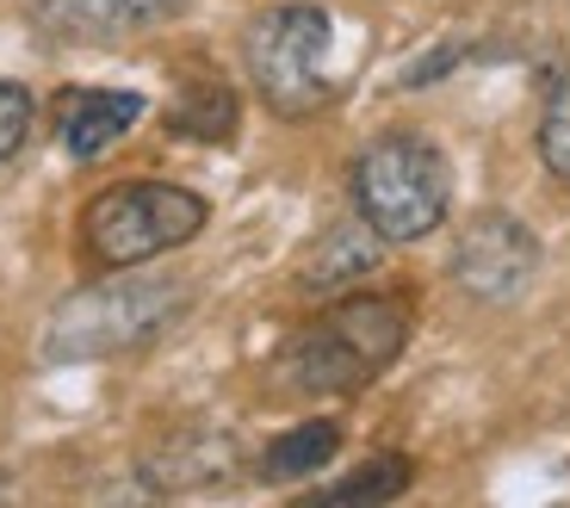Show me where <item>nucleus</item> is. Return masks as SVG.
<instances>
[{"label": "nucleus", "instance_id": "9b49d317", "mask_svg": "<svg viewBox=\"0 0 570 508\" xmlns=\"http://www.w3.org/2000/svg\"><path fill=\"white\" fill-rule=\"evenodd\" d=\"M335 452H342V428L335 422H298V428H285V434L261 452V478L267 483L316 478L323 466H335Z\"/></svg>", "mask_w": 570, "mask_h": 508}, {"label": "nucleus", "instance_id": "9d476101", "mask_svg": "<svg viewBox=\"0 0 570 508\" xmlns=\"http://www.w3.org/2000/svg\"><path fill=\"white\" fill-rule=\"evenodd\" d=\"M229 459H236V447L224 434H174L168 447L142 459V478L156 490H205L229 471Z\"/></svg>", "mask_w": 570, "mask_h": 508}, {"label": "nucleus", "instance_id": "1a4fd4ad", "mask_svg": "<svg viewBox=\"0 0 570 508\" xmlns=\"http://www.w3.org/2000/svg\"><path fill=\"white\" fill-rule=\"evenodd\" d=\"M137 118H142L137 94H112V87L75 94V99H62V149H69L75 162H100Z\"/></svg>", "mask_w": 570, "mask_h": 508}, {"label": "nucleus", "instance_id": "6e6552de", "mask_svg": "<svg viewBox=\"0 0 570 508\" xmlns=\"http://www.w3.org/2000/svg\"><path fill=\"white\" fill-rule=\"evenodd\" d=\"M379 254H385V236L366 217H347V224L323 229L311 242V254H304V267H298V285L304 292H347V285H360L379 267Z\"/></svg>", "mask_w": 570, "mask_h": 508}, {"label": "nucleus", "instance_id": "2eb2a0df", "mask_svg": "<svg viewBox=\"0 0 570 508\" xmlns=\"http://www.w3.org/2000/svg\"><path fill=\"white\" fill-rule=\"evenodd\" d=\"M31 137V94L19 81H0V168L26 149Z\"/></svg>", "mask_w": 570, "mask_h": 508}, {"label": "nucleus", "instance_id": "423d86ee", "mask_svg": "<svg viewBox=\"0 0 570 508\" xmlns=\"http://www.w3.org/2000/svg\"><path fill=\"white\" fill-rule=\"evenodd\" d=\"M540 273V242L521 217L509 212H484L471 217L453 242V280L465 285L471 297L484 304H502V297L528 292V280Z\"/></svg>", "mask_w": 570, "mask_h": 508}, {"label": "nucleus", "instance_id": "20e7f679", "mask_svg": "<svg viewBox=\"0 0 570 508\" xmlns=\"http://www.w3.org/2000/svg\"><path fill=\"white\" fill-rule=\"evenodd\" d=\"M453 205V168L428 137L391 130L366 143L354 162V212L385 242H422L446 224Z\"/></svg>", "mask_w": 570, "mask_h": 508}, {"label": "nucleus", "instance_id": "7ed1b4c3", "mask_svg": "<svg viewBox=\"0 0 570 508\" xmlns=\"http://www.w3.org/2000/svg\"><path fill=\"white\" fill-rule=\"evenodd\" d=\"M248 81L279 118H316L328 99L342 94L335 75V19L323 7H267L255 26L243 31Z\"/></svg>", "mask_w": 570, "mask_h": 508}, {"label": "nucleus", "instance_id": "ddd939ff", "mask_svg": "<svg viewBox=\"0 0 570 508\" xmlns=\"http://www.w3.org/2000/svg\"><path fill=\"white\" fill-rule=\"evenodd\" d=\"M415 466L403 459V452H385V459H372V466H360L354 478L328 483V490H316V502L328 508H354V502H397L403 490H410Z\"/></svg>", "mask_w": 570, "mask_h": 508}, {"label": "nucleus", "instance_id": "f257e3e1", "mask_svg": "<svg viewBox=\"0 0 570 508\" xmlns=\"http://www.w3.org/2000/svg\"><path fill=\"white\" fill-rule=\"evenodd\" d=\"M193 304V285L168 273H130L112 267V280L81 285L50 311L43 323V360L50 367H87V360H118V353L149 348L168 335Z\"/></svg>", "mask_w": 570, "mask_h": 508}, {"label": "nucleus", "instance_id": "0eeeda50", "mask_svg": "<svg viewBox=\"0 0 570 508\" xmlns=\"http://www.w3.org/2000/svg\"><path fill=\"white\" fill-rule=\"evenodd\" d=\"M180 0H43L38 26L62 43H112L125 31H142L168 19Z\"/></svg>", "mask_w": 570, "mask_h": 508}, {"label": "nucleus", "instance_id": "f8f14e48", "mask_svg": "<svg viewBox=\"0 0 570 508\" xmlns=\"http://www.w3.org/2000/svg\"><path fill=\"white\" fill-rule=\"evenodd\" d=\"M174 137H199V143H229L236 137V94L224 81H186V94L168 113Z\"/></svg>", "mask_w": 570, "mask_h": 508}, {"label": "nucleus", "instance_id": "4468645a", "mask_svg": "<svg viewBox=\"0 0 570 508\" xmlns=\"http://www.w3.org/2000/svg\"><path fill=\"white\" fill-rule=\"evenodd\" d=\"M540 162L570 180V62L558 69L552 94H546V113H540Z\"/></svg>", "mask_w": 570, "mask_h": 508}, {"label": "nucleus", "instance_id": "f03ea898", "mask_svg": "<svg viewBox=\"0 0 570 508\" xmlns=\"http://www.w3.org/2000/svg\"><path fill=\"white\" fill-rule=\"evenodd\" d=\"M410 341V304L403 297H347L323 323H311L285 348V379L311 397H342L372 384Z\"/></svg>", "mask_w": 570, "mask_h": 508}, {"label": "nucleus", "instance_id": "39448f33", "mask_svg": "<svg viewBox=\"0 0 570 508\" xmlns=\"http://www.w3.org/2000/svg\"><path fill=\"white\" fill-rule=\"evenodd\" d=\"M212 205H205L193 186L174 180H125L106 186L81 217V242L100 267H142L168 248H186V242L205 229Z\"/></svg>", "mask_w": 570, "mask_h": 508}]
</instances>
